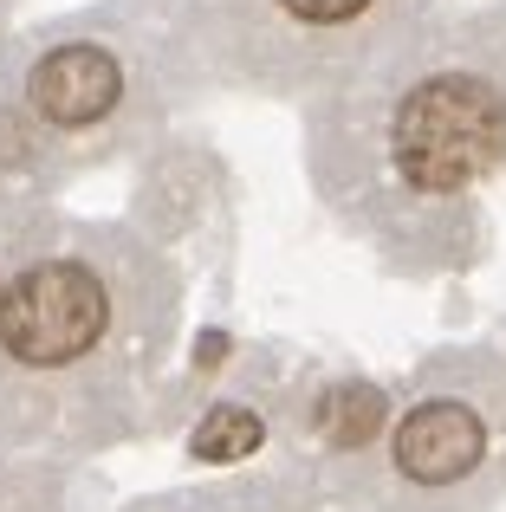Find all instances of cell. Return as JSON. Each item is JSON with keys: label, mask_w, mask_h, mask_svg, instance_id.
<instances>
[{"label": "cell", "mask_w": 506, "mask_h": 512, "mask_svg": "<svg viewBox=\"0 0 506 512\" xmlns=\"http://www.w3.org/2000/svg\"><path fill=\"white\" fill-rule=\"evenodd\" d=\"M279 7L299 13V20H318V26H325V20H351V13H364L370 0H279Z\"/></svg>", "instance_id": "obj_7"}, {"label": "cell", "mask_w": 506, "mask_h": 512, "mask_svg": "<svg viewBox=\"0 0 506 512\" xmlns=\"http://www.w3.org/2000/svg\"><path fill=\"white\" fill-rule=\"evenodd\" d=\"M117 91H124V72H117V59L98 52V46H59V52H46V59L33 65L39 117H52V124H65V130L98 124V117L117 104Z\"/></svg>", "instance_id": "obj_3"}, {"label": "cell", "mask_w": 506, "mask_h": 512, "mask_svg": "<svg viewBox=\"0 0 506 512\" xmlns=\"http://www.w3.org/2000/svg\"><path fill=\"white\" fill-rule=\"evenodd\" d=\"M396 169L422 195H455L506 156V104L481 78H429L403 98L390 130Z\"/></svg>", "instance_id": "obj_1"}, {"label": "cell", "mask_w": 506, "mask_h": 512, "mask_svg": "<svg viewBox=\"0 0 506 512\" xmlns=\"http://www.w3.org/2000/svg\"><path fill=\"white\" fill-rule=\"evenodd\" d=\"M390 428V396L377 383H331L312 402V435L338 454H364L377 448V435Z\"/></svg>", "instance_id": "obj_4"}, {"label": "cell", "mask_w": 506, "mask_h": 512, "mask_svg": "<svg viewBox=\"0 0 506 512\" xmlns=\"http://www.w3.org/2000/svg\"><path fill=\"white\" fill-rule=\"evenodd\" d=\"M0 292H7V279H0Z\"/></svg>", "instance_id": "obj_8"}, {"label": "cell", "mask_w": 506, "mask_h": 512, "mask_svg": "<svg viewBox=\"0 0 506 512\" xmlns=\"http://www.w3.org/2000/svg\"><path fill=\"white\" fill-rule=\"evenodd\" d=\"M111 331V286L85 260H39L0 292V350L20 370H72Z\"/></svg>", "instance_id": "obj_2"}, {"label": "cell", "mask_w": 506, "mask_h": 512, "mask_svg": "<svg viewBox=\"0 0 506 512\" xmlns=\"http://www.w3.org/2000/svg\"><path fill=\"white\" fill-rule=\"evenodd\" d=\"M260 448H266V422L247 402H215V409H202V422L189 428V461H202V467H234Z\"/></svg>", "instance_id": "obj_5"}, {"label": "cell", "mask_w": 506, "mask_h": 512, "mask_svg": "<svg viewBox=\"0 0 506 512\" xmlns=\"http://www.w3.org/2000/svg\"><path fill=\"white\" fill-rule=\"evenodd\" d=\"M137 512H312L292 493H189V500H156Z\"/></svg>", "instance_id": "obj_6"}]
</instances>
